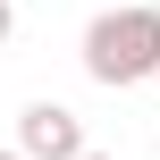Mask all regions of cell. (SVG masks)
Returning a JSON list of instances; mask_svg holds the SVG:
<instances>
[{
  "label": "cell",
  "instance_id": "cell-3",
  "mask_svg": "<svg viewBox=\"0 0 160 160\" xmlns=\"http://www.w3.org/2000/svg\"><path fill=\"white\" fill-rule=\"evenodd\" d=\"M8 34H17V8H8V0H0V42H8Z\"/></svg>",
  "mask_w": 160,
  "mask_h": 160
},
{
  "label": "cell",
  "instance_id": "cell-5",
  "mask_svg": "<svg viewBox=\"0 0 160 160\" xmlns=\"http://www.w3.org/2000/svg\"><path fill=\"white\" fill-rule=\"evenodd\" d=\"M0 160H25V152H0Z\"/></svg>",
  "mask_w": 160,
  "mask_h": 160
},
{
  "label": "cell",
  "instance_id": "cell-4",
  "mask_svg": "<svg viewBox=\"0 0 160 160\" xmlns=\"http://www.w3.org/2000/svg\"><path fill=\"white\" fill-rule=\"evenodd\" d=\"M84 160H110V152H84Z\"/></svg>",
  "mask_w": 160,
  "mask_h": 160
},
{
  "label": "cell",
  "instance_id": "cell-2",
  "mask_svg": "<svg viewBox=\"0 0 160 160\" xmlns=\"http://www.w3.org/2000/svg\"><path fill=\"white\" fill-rule=\"evenodd\" d=\"M17 152L25 160H84V118L68 101H25L17 110Z\"/></svg>",
  "mask_w": 160,
  "mask_h": 160
},
{
  "label": "cell",
  "instance_id": "cell-1",
  "mask_svg": "<svg viewBox=\"0 0 160 160\" xmlns=\"http://www.w3.org/2000/svg\"><path fill=\"white\" fill-rule=\"evenodd\" d=\"M84 76L110 84V93H127V84L160 76V8H143V0L101 8V17L84 25Z\"/></svg>",
  "mask_w": 160,
  "mask_h": 160
}]
</instances>
